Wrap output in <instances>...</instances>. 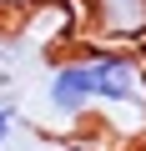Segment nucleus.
<instances>
[{"instance_id":"obj_1","label":"nucleus","mask_w":146,"mask_h":151,"mask_svg":"<svg viewBox=\"0 0 146 151\" xmlns=\"http://www.w3.org/2000/svg\"><path fill=\"white\" fill-rule=\"evenodd\" d=\"M91 81H96V116L116 121L121 131L146 126V55L136 45H81Z\"/></svg>"},{"instance_id":"obj_2","label":"nucleus","mask_w":146,"mask_h":151,"mask_svg":"<svg viewBox=\"0 0 146 151\" xmlns=\"http://www.w3.org/2000/svg\"><path fill=\"white\" fill-rule=\"evenodd\" d=\"M40 101H45V116L60 121V126H81V121L96 116V81H91L86 50H70V55H60L50 65Z\"/></svg>"},{"instance_id":"obj_3","label":"nucleus","mask_w":146,"mask_h":151,"mask_svg":"<svg viewBox=\"0 0 146 151\" xmlns=\"http://www.w3.org/2000/svg\"><path fill=\"white\" fill-rule=\"evenodd\" d=\"M86 15L91 45H141L146 40V0H76Z\"/></svg>"}]
</instances>
